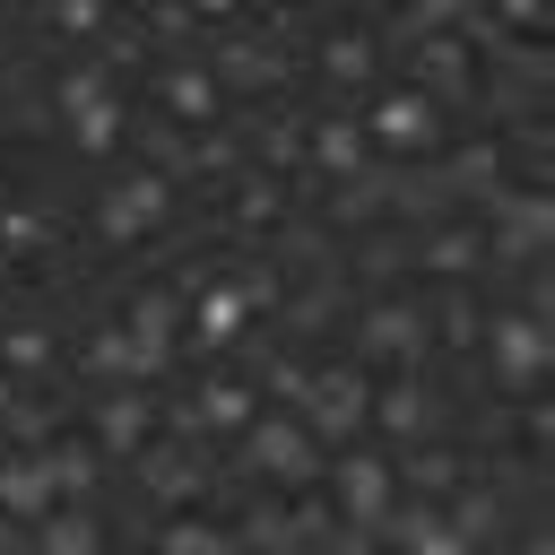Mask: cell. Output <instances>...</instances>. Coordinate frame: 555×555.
<instances>
[{"label": "cell", "instance_id": "obj_1", "mask_svg": "<svg viewBox=\"0 0 555 555\" xmlns=\"http://www.w3.org/2000/svg\"><path fill=\"white\" fill-rule=\"evenodd\" d=\"M156 217H165V182H156V173H130V182L104 191V234L130 243V234H147Z\"/></svg>", "mask_w": 555, "mask_h": 555}, {"label": "cell", "instance_id": "obj_2", "mask_svg": "<svg viewBox=\"0 0 555 555\" xmlns=\"http://www.w3.org/2000/svg\"><path fill=\"white\" fill-rule=\"evenodd\" d=\"M304 399H312V416H304L312 434H356V425H364V408H373L356 373H321V382H312Z\"/></svg>", "mask_w": 555, "mask_h": 555}, {"label": "cell", "instance_id": "obj_3", "mask_svg": "<svg viewBox=\"0 0 555 555\" xmlns=\"http://www.w3.org/2000/svg\"><path fill=\"white\" fill-rule=\"evenodd\" d=\"M251 460H260L269 477H312V434H304V425H286V416H260Z\"/></svg>", "mask_w": 555, "mask_h": 555}, {"label": "cell", "instance_id": "obj_4", "mask_svg": "<svg viewBox=\"0 0 555 555\" xmlns=\"http://www.w3.org/2000/svg\"><path fill=\"white\" fill-rule=\"evenodd\" d=\"M338 512H347L356 529H373V520L390 512V468H382V460H347V468H338Z\"/></svg>", "mask_w": 555, "mask_h": 555}, {"label": "cell", "instance_id": "obj_5", "mask_svg": "<svg viewBox=\"0 0 555 555\" xmlns=\"http://www.w3.org/2000/svg\"><path fill=\"white\" fill-rule=\"evenodd\" d=\"M494 364H503L512 382H538V373H546V330H538V321H494Z\"/></svg>", "mask_w": 555, "mask_h": 555}, {"label": "cell", "instance_id": "obj_6", "mask_svg": "<svg viewBox=\"0 0 555 555\" xmlns=\"http://www.w3.org/2000/svg\"><path fill=\"white\" fill-rule=\"evenodd\" d=\"M52 494H61V486H52V468H43V460H9V468H0V503H9L17 520L52 512Z\"/></svg>", "mask_w": 555, "mask_h": 555}, {"label": "cell", "instance_id": "obj_7", "mask_svg": "<svg viewBox=\"0 0 555 555\" xmlns=\"http://www.w3.org/2000/svg\"><path fill=\"white\" fill-rule=\"evenodd\" d=\"M95 434H104V451H139V442H147V399H139V390H113V399L95 408Z\"/></svg>", "mask_w": 555, "mask_h": 555}, {"label": "cell", "instance_id": "obj_8", "mask_svg": "<svg viewBox=\"0 0 555 555\" xmlns=\"http://www.w3.org/2000/svg\"><path fill=\"white\" fill-rule=\"evenodd\" d=\"M373 130H382L390 147H425V139H434V104H425V95H390Z\"/></svg>", "mask_w": 555, "mask_h": 555}, {"label": "cell", "instance_id": "obj_9", "mask_svg": "<svg viewBox=\"0 0 555 555\" xmlns=\"http://www.w3.org/2000/svg\"><path fill=\"white\" fill-rule=\"evenodd\" d=\"M156 364H165V356L139 347L130 330H121V338H95V373H113V382H139V373H156Z\"/></svg>", "mask_w": 555, "mask_h": 555}, {"label": "cell", "instance_id": "obj_10", "mask_svg": "<svg viewBox=\"0 0 555 555\" xmlns=\"http://www.w3.org/2000/svg\"><path fill=\"white\" fill-rule=\"evenodd\" d=\"M312 165H321V173H347V182H356V165H364V139H356L347 121H330V130H312Z\"/></svg>", "mask_w": 555, "mask_h": 555}, {"label": "cell", "instance_id": "obj_11", "mask_svg": "<svg viewBox=\"0 0 555 555\" xmlns=\"http://www.w3.org/2000/svg\"><path fill=\"white\" fill-rule=\"evenodd\" d=\"M243 312H251V295H243V286H217V295H199V338H217V347H225V338L243 330Z\"/></svg>", "mask_w": 555, "mask_h": 555}, {"label": "cell", "instance_id": "obj_12", "mask_svg": "<svg viewBox=\"0 0 555 555\" xmlns=\"http://www.w3.org/2000/svg\"><path fill=\"white\" fill-rule=\"evenodd\" d=\"M364 338H373V356H416L425 321H416V312H373V321H364Z\"/></svg>", "mask_w": 555, "mask_h": 555}, {"label": "cell", "instance_id": "obj_13", "mask_svg": "<svg viewBox=\"0 0 555 555\" xmlns=\"http://www.w3.org/2000/svg\"><path fill=\"white\" fill-rule=\"evenodd\" d=\"M416 69H425V87H442V95H451V87H460V78H468V52H460V43H451V35H434V43H425V52H416Z\"/></svg>", "mask_w": 555, "mask_h": 555}, {"label": "cell", "instance_id": "obj_14", "mask_svg": "<svg viewBox=\"0 0 555 555\" xmlns=\"http://www.w3.org/2000/svg\"><path fill=\"white\" fill-rule=\"evenodd\" d=\"M494 243H503V251H538V243H546V199H512V217H503Z\"/></svg>", "mask_w": 555, "mask_h": 555}, {"label": "cell", "instance_id": "obj_15", "mask_svg": "<svg viewBox=\"0 0 555 555\" xmlns=\"http://www.w3.org/2000/svg\"><path fill=\"white\" fill-rule=\"evenodd\" d=\"M147 477H156V494H165V503H182V494H191V460H182V451H156V460H147Z\"/></svg>", "mask_w": 555, "mask_h": 555}, {"label": "cell", "instance_id": "obj_16", "mask_svg": "<svg viewBox=\"0 0 555 555\" xmlns=\"http://www.w3.org/2000/svg\"><path fill=\"white\" fill-rule=\"evenodd\" d=\"M408 555H468L460 529H434V520H408Z\"/></svg>", "mask_w": 555, "mask_h": 555}, {"label": "cell", "instance_id": "obj_17", "mask_svg": "<svg viewBox=\"0 0 555 555\" xmlns=\"http://www.w3.org/2000/svg\"><path fill=\"white\" fill-rule=\"evenodd\" d=\"M61 104H69V113L104 104V69H69V78H61Z\"/></svg>", "mask_w": 555, "mask_h": 555}, {"label": "cell", "instance_id": "obj_18", "mask_svg": "<svg viewBox=\"0 0 555 555\" xmlns=\"http://www.w3.org/2000/svg\"><path fill=\"white\" fill-rule=\"evenodd\" d=\"M199 408H208L217 425H243V416H251V399H243L234 382H208V399H199Z\"/></svg>", "mask_w": 555, "mask_h": 555}, {"label": "cell", "instance_id": "obj_19", "mask_svg": "<svg viewBox=\"0 0 555 555\" xmlns=\"http://www.w3.org/2000/svg\"><path fill=\"white\" fill-rule=\"evenodd\" d=\"M208 104H217V87H208L199 69H182V78H173V113H208Z\"/></svg>", "mask_w": 555, "mask_h": 555}, {"label": "cell", "instance_id": "obj_20", "mask_svg": "<svg viewBox=\"0 0 555 555\" xmlns=\"http://www.w3.org/2000/svg\"><path fill=\"white\" fill-rule=\"evenodd\" d=\"M78 147H113V95L78 113Z\"/></svg>", "mask_w": 555, "mask_h": 555}, {"label": "cell", "instance_id": "obj_21", "mask_svg": "<svg viewBox=\"0 0 555 555\" xmlns=\"http://www.w3.org/2000/svg\"><path fill=\"white\" fill-rule=\"evenodd\" d=\"M382 425L416 434V425H425V399H416V390H390V399H382Z\"/></svg>", "mask_w": 555, "mask_h": 555}, {"label": "cell", "instance_id": "obj_22", "mask_svg": "<svg viewBox=\"0 0 555 555\" xmlns=\"http://www.w3.org/2000/svg\"><path fill=\"white\" fill-rule=\"evenodd\" d=\"M477 260V234H434V269H468Z\"/></svg>", "mask_w": 555, "mask_h": 555}, {"label": "cell", "instance_id": "obj_23", "mask_svg": "<svg viewBox=\"0 0 555 555\" xmlns=\"http://www.w3.org/2000/svg\"><path fill=\"white\" fill-rule=\"evenodd\" d=\"M451 17H460V0H408V26H416V35H425V26H434V35H442V26H451Z\"/></svg>", "mask_w": 555, "mask_h": 555}, {"label": "cell", "instance_id": "obj_24", "mask_svg": "<svg viewBox=\"0 0 555 555\" xmlns=\"http://www.w3.org/2000/svg\"><path fill=\"white\" fill-rule=\"evenodd\" d=\"M165 555H225V538H217V529H173Z\"/></svg>", "mask_w": 555, "mask_h": 555}, {"label": "cell", "instance_id": "obj_25", "mask_svg": "<svg viewBox=\"0 0 555 555\" xmlns=\"http://www.w3.org/2000/svg\"><path fill=\"white\" fill-rule=\"evenodd\" d=\"M225 69H234V78H243V87H260V78H278V69H269V52H260V43H243V52H234V61H225Z\"/></svg>", "mask_w": 555, "mask_h": 555}, {"label": "cell", "instance_id": "obj_26", "mask_svg": "<svg viewBox=\"0 0 555 555\" xmlns=\"http://www.w3.org/2000/svg\"><path fill=\"white\" fill-rule=\"evenodd\" d=\"M364 61H373L364 43H330V69H338V78H364Z\"/></svg>", "mask_w": 555, "mask_h": 555}, {"label": "cell", "instance_id": "obj_27", "mask_svg": "<svg viewBox=\"0 0 555 555\" xmlns=\"http://www.w3.org/2000/svg\"><path fill=\"white\" fill-rule=\"evenodd\" d=\"M460 182H468V191H486V182H494V156H486V147H468V156H460Z\"/></svg>", "mask_w": 555, "mask_h": 555}, {"label": "cell", "instance_id": "obj_28", "mask_svg": "<svg viewBox=\"0 0 555 555\" xmlns=\"http://www.w3.org/2000/svg\"><path fill=\"white\" fill-rule=\"evenodd\" d=\"M0 356H9V364H17V373H26V364H43V338H35V330H17V338H9V347H0Z\"/></svg>", "mask_w": 555, "mask_h": 555}, {"label": "cell", "instance_id": "obj_29", "mask_svg": "<svg viewBox=\"0 0 555 555\" xmlns=\"http://www.w3.org/2000/svg\"><path fill=\"white\" fill-rule=\"evenodd\" d=\"M52 17H61V26H69V35H87V26H95V17H104V9H95V0H61V9H52Z\"/></svg>", "mask_w": 555, "mask_h": 555}, {"label": "cell", "instance_id": "obj_30", "mask_svg": "<svg viewBox=\"0 0 555 555\" xmlns=\"http://www.w3.org/2000/svg\"><path fill=\"white\" fill-rule=\"evenodd\" d=\"M494 9H503V17H538V0H494Z\"/></svg>", "mask_w": 555, "mask_h": 555}, {"label": "cell", "instance_id": "obj_31", "mask_svg": "<svg viewBox=\"0 0 555 555\" xmlns=\"http://www.w3.org/2000/svg\"><path fill=\"white\" fill-rule=\"evenodd\" d=\"M199 9H208V17H217V9H234V0H199Z\"/></svg>", "mask_w": 555, "mask_h": 555}, {"label": "cell", "instance_id": "obj_32", "mask_svg": "<svg viewBox=\"0 0 555 555\" xmlns=\"http://www.w3.org/2000/svg\"><path fill=\"white\" fill-rule=\"evenodd\" d=\"M0 416H9V382H0Z\"/></svg>", "mask_w": 555, "mask_h": 555}]
</instances>
